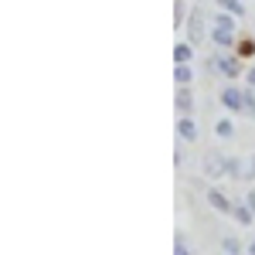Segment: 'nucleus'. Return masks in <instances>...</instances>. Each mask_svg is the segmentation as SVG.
<instances>
[{"label":"nucleus","mask_w":255,"mask_h":255,"mask_svg":"<svg viewBox=\"0 0 255 255\" xmlns=\"http://www.w3.org/2000/svg\"><path fill=\"white\" fill-rule=\"evenodd\" d=\"M211 20H215V27H211V41H215L221 51L235 48V34H238V24H235V20L238 17H232V14H225V10H221V14H215Z\"/></svg>","instance_id":"obj_1"},{"label":"nucleus","mask_w":255,"mask_h":255,"mask_svg":"<svg viewBox=\"0 0 255 255\" xmlns=\"http://www.w3.org/2000/svg\"><path fill=\"white\" fill-rule=\"evenodd\" d=\"M238 167L235 163H232V160L228 157H221V153H211V157H204V174L211 177V180H215V177H221V174H235Z\"/></svg>","instance_id":"obj_2"},{"label":"nucleus","mask_w":255,"mask_h":255,"mask_svg":"<svg viewBox=\"0 0 255 255\" xmlns=\"http://www.w3.org/2000/svg\"><path fill=\"white\" fill-rule=\"evenodd\" d=\"M204 201H208V204L215 208L218 215H232V211H235V204H232V197L225 194L221 187H215V184H211V187L204 191Z\"/></svg>","instance_id":"obj_3"},{"label":"nucleus","mask_w":255,"mask_h":255,"mask_svg":"<svg viewBox=\"0 0 255 255\" xmlns=\"http://www.w3.org/2000/svg\"><path fill=\"white\" fill-rule=\"evenodd\" d=\"M218 99H221V106H225V109H232V113H245V92L235 89V85H225Z\"/></svg>","instance_id":"obj_4"},{"label":"nucleus","mask_w":255,"mask_h":255,"mask_svg":"<svg viewBox=\"0 0 255 255\" xmlns=\"http://www.w3.org/2000/svg\"><path fill=\"white\" fill-rule=\"evenodd\" d=\"M215 61H218V72H221L225 79H238V75H242V65H238L235 55H228V51H218Z\"/></svg>","instance_id":"obj_5"},{"label":"nucleus","mask_w":255,"mask_h":255,"mask_svg":"<svg viewBox=\"0 0 255 255\" xmlns=\"http://www.w3.org/2000/svg\"><path fill=\"white\" fill-rule=\"evenodd\" d=\"M177 136L184 139V143H194V139H197V126H194V119H191V116L177 119Z\"/></svg>","instance_id":"obj_6"},{"label":"nucleus","mask_w":255,"mask_h":255,"mask_svg":"<svg viewBox=\"0 0 255 255\" xmlns=\"http://www.w3.org/2000/svg\"><path fill=\"white\" fill-rule=\"evenodd\" d=\"M191 58H194V44H191V41H177L174 65H191Z\"/></svg>","instance_id":"obj_7"},{"label":"nucleus","mask_w":255,"mask_h":255,"mask_svg":"<svg viewBox=\"0 0 255 255\" xmlns=\"http://www.w3.org/2000/svg\"><path fill=\"white\" fill-rule=\"evenodd\" d=\"M201 20H204V17H201L197 10L191 14V17H187V31H191V44H197V41H204V27H201Z\"/></svg>","instance_id":"obj_8"},{"label":"nucleus","mask_w":255,"mask_h":255,"mask_svg":"<svg viewBox=\"0 0 255 255\" xmlns=\"http://www.w3.org/2000/svg\"><path fill=\"white\" fill-rule=\"evenodd\" d=\"M191 109H194V96L187 89H177V113L180 116H191Z\"/></svg>","instance_id":"obj_9"},{"label":"nucleus","mask_w":255,"mask_h":255,"mask_svg":"<svg viewBox=\"0 0 255 255\" xmlns=\"http://www.w3.org/2000/svg\"><path fill=\"white\" fill-rule=\"evenodd\" d=\"M218 7H221V10H225V14H232V17H245V3H242V0H218Z\"/></svg>","instance_id":"obj_10"},{"label":"nucleus","mask_w":255,"mask_h":255,"mask_svg":"<svg viewBox=\"0 0 255 255\" xmlns=\"http://www.w3.org/2000/svg\"><path fill=\"white\" fill-rule=\"evenodd\" d=\"M174 79L180 89H187L191 82H194V72H191V65H174Z\"/></svg>","instance_id":"obj_11"},{"label":"nucleus","mask_w":255,"mask_h":255,"mask_svg":"<svg viewBox=\"0 0 255 255\" xmlns=\"http://www.w3.org/2000/svg\"><path fill=\"white\" fill-rule=\"evenodd\" d=\"M232 215H235L238 225H252V221H255V211L249 208V204H235V211H232Z\"/></svg>","instance_id":"obj_12"},{"label":"nucleus","mask_w":255,"mask_h":255,"mask_svg":"<svg viewBox=\"0 0 255 255\" xmlns=\"http://www.w3.org/2000/svg\"><path fill=\"white\" fill-rule=\"evenodd\" d=\"M215 133H218V136H221V139H228V136H232V133H235V123H232V119H218Z\"/></svg>","instance_id":"obj_13"},{"label":"nucleus","mask_w":255,"mask_h":255,"mask_svg":"<svg viewBox=\"0 0 255 255\" xmlns=\"http://www.w3.org/2000/svg\"><path fill=\"white\" fill-rule=\"evenodd\" d=\"M238 55H242V58H252V55H255V41L252 38H242V41H238Z\"/></svg>","instance_id":"obj_14"},{"label":"nucleus","mask_w":255,"mask_h":255,"mask_svg":"<svg viewBox=\"0 0 255 255\" xmlns=\"http://www.w3.org/2000/svg\"><path fill=\"white\" fill-rule=\"evenodd\" d=\"M221 249H225L228 255H238V252H242V245H238L235 238H225V242H221Z\"/></svg>","instance_id":"obj_15"},{"label":"nucleus","mask_w":255,"mask_h":255,"mask_svg":"<svg viewBox=\"0 0 255 255\" xmlns=\"http://www.w3.org/2000/svg\"><path fill=\"white\" fill-rule=\"evenodd\" d=\"M174 255H191L187 252V242H184L180 235H177V242H174Z\"/></svg>","instance_id":"obj_16"},{"label":"nucleus","mask_w":255,"mask_h":255,"mask_svg":"<svg viewBox=\"0 0 255 255\" xmlns=\"http://www.w3.org/2000/svg\"><path fill=\"white\" fill-rule=\"evenodd\" d=\"M245 113L255 116V96H252V92H245Z\"/></svg>","instance_id":"obj_17"},{"label":"nucleus","mask_w":255,"mask_h":255,"mask_svg":"<svg viewBox=\"0 0 255 255\" xmlns=\"http://www.w3.org/2000/svg\"><path fill=\"white\" fill-rule=\"evenodd\" d=\"M245 82H249V85H255V68H249V72H245Z\"/></svg>","instance_id":"obj_18"},{"label":"nucleus","mask_w":255,"mask_h":255,"mask_svg":"<svg viewBox=\"0 0 255 255\" xmlns=\"http://www.w3.org/2000/svg\"><path fill=\"white\" fill-rule=\"evenodd\" d=\"M249 208L255 211V191H249Z\"/></svg>","instance_id":"obj_19"},{"label":"nucleus","mask_w":255,"mask_h":255,"mask_svg":"<svg viewBox=\"0 0 255 255\" xmlns=\"http://www.w3.org/2000/svg\"><path fill=\"white\" fill-rule=\"evenodd\" d=\"M249 255H255V238H252V245H249Z\"/></svg>","instance_id":"obj_20"}]
</instances>
